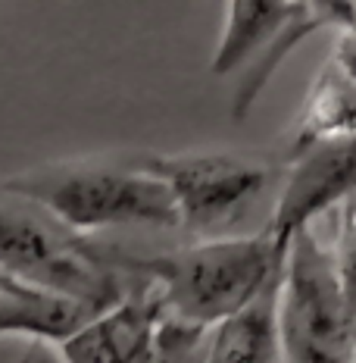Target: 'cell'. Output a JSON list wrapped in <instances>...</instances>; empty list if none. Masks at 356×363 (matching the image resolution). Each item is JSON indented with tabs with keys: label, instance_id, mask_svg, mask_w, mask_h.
Masks as SVG:
<instances>
[{
	"label": "cell",
	"instance_id": "1",
	"mask_svg": "<svg viewBox=\"0 0 356 363\" xmlns=\"http://www.w3.org/2000/svg\"><path fill=\"white\" fill-rule=\"evenodd\" d=\"M282 260L285 251L263 229L256 235L203 238L150 257H113L110 263L147 285L172 320L213 332L275 282Z\"/></svg>",
	"mask_w": 356,
	"mask_h": 363
},
{
	"label": "cell",
	"instance_id": "2",
	"mask_svg": "<svg viewBox=\"0 0 356 363\" xmlns=\"http://www.w3.org/2000/svg\"><path fill=\"white\" fill-rule=\"evenodd\" d=\"M6 198L41 210L66 232L85 238L103 229H178V207L169 188L138 163L116 166H63L13 176L0 182Z\"/></svg>",
	"mask_w": 356,
	"mask_h": 363
},
{
	"label": "cell",
	"instance_id": "3",
	"mask_svg": "<svg viewBox=\"0 0 356 363\" xmlns=\"http://www.w3.org/2000/svg\"><path fill=\"white\" fill-rule=\"evenodd\" d=\"M275 316L282 363H353L356 313L335 251L316 229H303L287 241Z\"/></svg>",
	"mask_w": 356,
	"mask_h": 363
},
{
	"label": "cell",
	"instance_id": "4",
	"mask_svg": "<svg viewBox=\"0 0 356 363\" xmlns=\"http://www.w3.org/2000/svg\"><path fill=\"white\" fill-rule=\"evenodd\" d=\"M350 0H316V4H285V0H234L225 6V26L216 54L209 60L213 75H231L244 69L231 116L247 119L260 101L263 88L275 69L316 32H338L353 19Z\"/></svg>",
	"mask_w": 356,
	"mask_h": 363
},
{
	"label": "cell",
	"instance_id": "5",
	"mask_svg": "<svg viewBox=\"0 0 356 363\" xmlns=\"http://www.w3.org/2000/svg\"><path fill=\"white\" fill-rule=\"evenodd\" d=\"M0 272L103 307L125 298V276L94 245L16 198L0 203Z\"/></svg>",
	"mask_w": 356,
	"mask_h": 363
},
{
	"label": "cell",
	"instance_id": "6",
	"mask_svg": "<svg viewBox=\"0 0 356 363\" xmlns=\"http://www.w3.org/2000/svg\"><path fill=\"white\" fill-rule=\"evenodd\" d=\"M169 188L185 229L213 235L229 229L269 185V169L234 154H160L138 163Z\"/></svg>",
	"mask_w": 356,
	"mask_h": 363
},
{
	"label": "cell",
	"instance_id": "7",
	"mask_svg": "<svg viewBox=\"0 0 356 363\" xmlns=\"http://www.w3.org/2000/svg\"><path fill=\"white\" fill-rule=\"evenodd\" d=\"M356 194V138L319 141L287 150L285 182L266 225L278 247H287L297 232L316 229V219L344 207Z\"/></svg>",
	"mask_w": 356,
	"mask_h": 363
},
{
	"label": "cell",
	"instance_id": "8",
	"mask_svg": "<svg viewBox=\"0 0 356 363\" xmlns=\"http://www.w3.org/2000/svg\"><path fill=\"white\" fill-rule=\"evenodd\" d=\"M107 310L97 301L19 282L0 272V335H19L32 345H66Z\"/></svg>",
	"mask_w": 356,
	"mask_h": 363
},
{
	"label": "cell",
	"instance_id": "9",
	"mask_svg": "<svg viewBox=\"0 0 356 363\" xmlns=\"http://www.w3.org/2000/svg\"><path fill=\"white\" fill-rule=\"evenodd\" d=\"M275 301L278 279L247 310L209 332L203 363H282Z\"/></svg>",
	"mask_w": 356,
	"mask_h": 363
},
{
	"label": "cell",
	"instance_id": "10",
	"mask_svg": "<svg viewBox=\"0 0 356 363\" xmlns=\"http://www.w3.org/2000/svg\"><path fill=\"white\" fill-rule=\"evenodd\" d=\"M356 138V88L331 63L322 66L303 110L294 125L287 150H300L319 141H353Z\"/></svg>",
	"mask_w": 356,
	"mask_h": 363
},
{
	"label": "cell",
	"instance_id": "11",
	"mask_svg": "<svg viewBox=\"0 0 356 363\" xmlns=\"http://www.w3.org/2000/svg\"><path fill=\"white\" fill-rule=\"evenodd\" d=\"M338 260L340 282H344L347 301L356 313V194L340 207V225L335 232V241H328Z\"/></svg>",
	"mask_w": 356,
	"mask_h": 363
},
{
	"label": "cell",
	"instance_id": "12",
	"mask_svg": "<svg viewBox=\"0 0 356 363\" xmlns=\"http://www.w3.org/2000/svg\"><path fill=\"white\" fill-rule=\"evenodd\" d=\"M328 63L356 88V13L344 28L335 32V48H331Z\"/></svg>",
	"mask_w": 356,
	"mask_h": 363
},
{
	"label": "cell",
	"instance_id": "13",
	"mask_svg": "<svg viewBox=\"0 0 356 363\" xmlns=\"http://www.w3.org/2000/svg\"><path fill=\"white\" fill-rule=\"evenodd\" d=\"M19 363H50V360L41 354V345H32L25 354H22V360H19Z\"/></svg>",
	"mask_w": 356,
	"mask_h": 363
},
{
	"label": "cell",
	"instance_id": "14",
	"mask_svg": "<svg viewBox=\"0 0 356 363\" xmlns=\"http://www.w3.org/2000/svg\"><path fill=\"white\" fill-rule=\"evenodd\" d=\"M353 363H356V338H353Z\"/></svg>",
	"mask_w": 356,
	"mask_h": 363
}]
</instances>
